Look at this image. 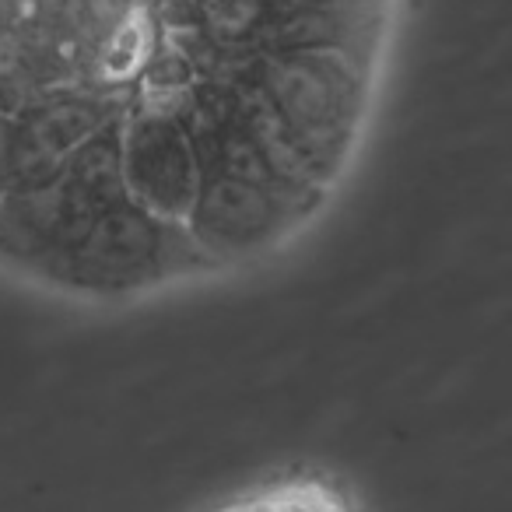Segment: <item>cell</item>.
I'll list each match as a JSON object with an SVG mask.
<instances>
[{"label":"cell","mask_w":512,"mask_h":512,"mask_svg":"<svg viewBox=\"0 0 512 512\" xmlns=\"http://www.w3.org/2000/svg\"><path fill=\"white\" fill-rule=\"evenodd\" d=\"M411 0H0V281L120 316L299 253L365 169Z\"/></svg>","instance_id":"6da1fadb"},{"label":"cell","mask_w":512,"mask_h":512,"mask_svg":"<svg viewBox=\"0 0 512 512\" xmlns=\"http://www.w3.org/2000/svg\"><path fill=\"white\" fill-rule=\"evenodd\" d=\"M218 512H351V505L320 477H285L246 491Z\"/></svg>","instance_id":"7a4b0ae2"}]
</instances>
